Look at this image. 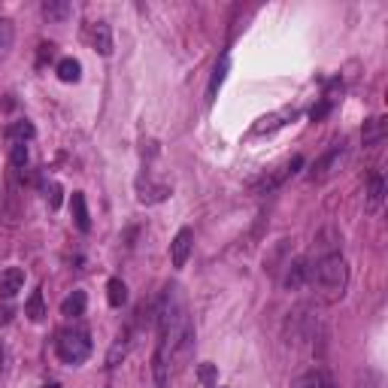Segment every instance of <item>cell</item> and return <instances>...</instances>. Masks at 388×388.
<instances>
[{
	"instance_id": "obj_1",
	"label": "cell",
	"mask_w": 388,
	"mask_h": 388,
	"mask_svg": "<svg viewBox=\"0 0 388 388\" xmlns=\"http://www.w3.org/2000/svg\"><path fill=\"white\" fill-rule=\"evenodd\" d=\"M194 346V325L188 316V303L179 294V285H167L161 306H158V346L152 358L155 388H167L170 364L182 367Z\"/></svg>"
},
{
	"instance_id": "obj_2",
	"label": "cell",
	"mask_w": 388,
	"mask_h": 388,
	"mask_svg": "<svg viewBox=\"0 0 388 388\" xmlns=\"http://www.w3.org/2000/svg\"><path fill=\"white\" fill-rule=\"evenodd\" d=\"M310 285L318 289L325 298H343L349 285V264L340 252H322L310 264Z\"/></svg>"
},
{
	"instance_id": "obj_3",
	"label": "cell",
	"mask_w": 388,
	"mask_h": 388,
	"mask_svg": "<svg viewBox=\"0 0 388 388\" xmlns=\"http://www.w3.org/2000/svg\"><path fill=\"white\" fill-rule=\"evenodd\" d=\"M55 355L67 367H79L82 361H88L91 355V337L88 330L73 328V330H61L58 340H55Z\"/></svg>"
},
{
	"instance_id": "obj_4",
	"label": "cell",
	"mask_w": 388,
	"mask_h": 388,
	"mask_svg": "<svg viewBox=\"0 0 388 388\" xmlns=\"http://www.w3.org/2000/svg\"><path fill=\"white\" fill-rule=\"evenodd\" d=\"M346 155H349V146L346 143H334L330 149L318 158V161L310 167V182H328L340 173V167L346 164Z\"/></svg>"
},
{
	"instance_id": "obj_5",
	"label": "cell",
	"mask_w": 388,
	"mask_h": 388,
	"mask_svg": "<svg viewBox=\"0 0 388 388\" xmlns=\"http://www.w3.org/2000/svg\"><path fill=\"white\" fill-rule=\"evenodd\" d=\"M191 249H194V231H191V227H179L176 237H173V243H170V258H173L176 270H182L188 264Z\"/></svg>"
},
{
	"instance_id": "obj_6",
	"label": "cell",
	"mask_w": 388,
	"mask_h": 388,
	"mask_svg": "<svg viewBox=\"0 0 388 388\" xmlns=\"http://www.w3.org/2000/svg\"><path fill=\"white\" fill-rule=\"evenodd\" d=\"M282 285L289 291H301L303 285H310V261H306V258H291L289 264H285Z\"/></svg>"
},
{
	"instance_id": "obj_7",
	"label": "cell",
	"mask_w": 388,
	"mask_h": 388,
	"mask_svg": "<svg viewBox=\"0 0 388 388\" xmlns=\"http://www.w3.org/2000/svg\"><path fill=\"white\" fill-rule=\"evenodd\" d=\"M21 289H25V270L21 267H6L0 273V294H4L6 301H13Z\"/></svg>"
},
{
	"instance_id": "obj_8",
	"label": "cell",
	"mask_w": 388,
	"mask_h": 388,
	"mask_svg": "<svg viewBox=\"0 0 388 388\" xmlns=\"http://www.w3.org/2000/svg\"><path fill=\"white\" fill-rule=\"evenodd\" d=\"M88 37H91V45H95L104 58H109V55H112V31H109L107 21H91Z\"/></svg>"
},
{
	"instance_id": "obj_9",
	"label": "cell",
	"mask_w": 388,
	"mask_h": 388,
	"mask_svg": "<svg viewBox=\"0 0 388 388\" xmlns=\"http://www.w3.org/2000/svg\"><path fill=\"white\" fill-rule=\"evenodd\" d=\"M167 194H170L167 185H155L149 179H136V200L140 203H161L167 200Z\"/></svg>"
},
{
	"instance_id": "obj_10",
	"label": "cell",
	"mask_w": 388,
	"mask_h": 388,
	"mask_svg": "<svg viewBox=\"0 0 388 388\" xmlns=\"http://www.w3.org/2000/svg\"><path fill=\"white\" fill-rule=\"evenodd\" d=\"M70 210H73V219H76V227L82 234L91 231V215H88V203H85V194L82 191H73L70 198Z\"/></svg>"
},
{
	"instance_id": "obj_11",
	"label": "cell",
	"mask_w": 388,
	"mask_h": 388,
	"mask_svg": "<svg viewBox=\"0 0 388 388\" xmlns=\"http://www.w3.org/2000/svg\"><path fill=\"white\" fill-rule=\"evenodd\" d=\"M294 116H298L294 109H282V112H276V116H264V119H261L255 128H252V136H261V134L276 131V128H282V124H285L282 119H294Z\"/></svg>"
},
{
	"instance_id": "obj_12",
	"label": "cell",
	"mask_w": 388,
	"mask_h": 388,
	"mask_svg": "<svg viewBox=\"0 0 388 388\" xmlns=\"http://www.w3.org/2000/svg\"><path fill=\"white\" fill-rule=\"evenodd\" d=\"M382 200H385V179L379 173H373L367 182V210L376 212L382 207Z\"/></svg>"
},
{
	"instance_id": "obj_13",
	"label": "cell",
	"mask_w": 388,
	"mask_h": 388,
	"mask_svg": "<svg viewBox=\"0 0 388 388\" xmlns=\"http://www.w3.org/2000/svg\"><path fill=\"white\" fill-rule=\"evenodd\" d=\"M33 134H37V131H33V124L28 119H18V122H13L6 128V140L9 143H31Z\"/></svg>"
},
{
	"instance_id": "obj_14",
	"label": "cell",
	"mask_w": 388,
	"mask_h": 388,
	"mask_svg": "<svg viewBox=\"0 0 388 388\" xmlns=\"http://www.w3.org/2000/svg\"><path fill=\"white\" fill-rule=\"evenodd\" d=\"M361 136H364V146H379L382 140H385V119H370V122H364V131H361Z\"/></svg>"
},
{
	"instance_id": "obj_15",
	"label": "cell",
	"mask_w": 388,
	"mask_h": 388,
	"mask_svg": "<svg viewBox=\"0 0 388 388\" xmlns=\"http://www.w3.org/2000/svg\"><path fill=\"white\" fill-rule=\"evenodd\" d=\"M107 301H109V306H116V310H122V306L128 303V285H124L119 276H112L107 282Z\"/></svg>"
},
{
	"instance_id": "obj_16",
	"label": "cell",
	"mask_w": 388,
	"mask_h": 388,
	"mask_svg": "<svg viewBox=\"0 0 388 388\" xmlns=\"http://www.w3.org/2000/svg\"><path fill=\"white\" fill-rule=\"evenodd\" d=\"M55 73H58L61 82H79V79H82V64L76 58H61L58 67H55Z\"/></svg>"
},
{
	"instance_id": "obj_17",
	"label": "cell",
	"mask_w": 388,
	"mask_h": 388,
	"mask_svg": "<svg viewBox=\"0 0 388 388\" xmlns=\"http://www.w3.org/2000/svg\"><path fill=\"white\" fill-rule=\"evenodd\" d=\"M85 303H88L85 291H73L70 298H64V303H61V316H67V318H79V316L85 313Z\"/></svg>"
},
{
	"instance_id": "obj_18",
	"label": "cell",
	"mask_w": 388,
	"mask_h": 388,
	"mask_svg": "<svg viewBox=\"0 0 388 388\" xmlns=\"http://www.w3.org/2000/svg\"><path fill=\"white\" fill-rule=\"evenodd\" d=\"M352 388H385V379H382V373H376L373 367H361V370H355Z\"/></svg>"
},
{
	"instance_id": "obj_19",
	"label": "cell",
	"mask_w": 388,
	"mask_h": 388,
	"mask_svg": "<svg viewBox=\"0 0 388 388\" xmlns=\"http://www.w3.org/2000/svg\"><path fill=\"white\" fill-rule=\"evenodd\" d=\"M227 67H231V61H227V55H225V58H222L219 64H215L212 79H210V88H207V100H210V104L215 100V91H219V88H222V82H225V76H227Z\"/></svg>"
},
{
	"instance_id": "obj_20",
	"label": "cell",
	"mask_w": 388,
	"mask_h": 388,
	"mask_svg": "<svg viewBox=\"0 0 388 388\" xmlns=\"http://www.w3.org/2000/svg\"><path fill=\"white\" fill-rule=\"evenodd\" d=\"M25 316L31 318V322H43L45 318V306H43V291H33L28 303H25Z\"/></svg>"
},
{
	"instance_id": "obj_21",
	"label": "cell",
	"mask_w": 388,
	"mask_h": 388,
	"mask_svg": "<svg viewBox=\"0 0 388 388\" xmlns=\"http://www.w3.org/2000/svg\"><path fill=\"white\" fill-rule=\"evenodd\" d=\"M13 43H16V28H13V21H9V18H0V58H4V55H9Z\"/></svg>"
},
{
	"instance_id": "obj_22",
	"label": "cell",
	"mask_w": 388,
	"mask_h": 388,
	"mask_svg": "<svg viewBox=\"0 0 388 388\" xmlns=\"http://www.w3.org/2000/svg\"><path fill=\"white\" fill-rule=\"evenodd\" d=\"M9 164L16 170L28 167V143H9Z\"/></svg>"
},
{
	"instance_id": "obj_23",
	"label": "cell",
	"mask_w": 388,
	"mask_h": 388,
	"mask_svg": "<svg viewBox=\"0 0 388 388\" xmlns=\"http://www.w3.org/2000/svg\"><path fill=\"white\" fill-rule=\"evenodd\" d=\"M67 13H70V4H43V16L45 18H52V21H61V18H67Z\"/></svg>"
},
{
	"instance_id": "obj_24",
	"label": "cell",
	"mask_w": 388,
	"mask_h": 388,
	"mask_svg": "<svg viewBox=\"0 0 388 388\" xmlns=\"http://www.w3.org/2000/svg\"><path fill=\"white\" fill-rule=\"evenodd\" d=\"M291 388H318V370H306V373H301L298 379H294Z\"/></svg>"
},
{
	"instance_id": "obj_25",
	"label": "cell",
	"mask_w": 388,
	"mask_h": 388,
	"mask_svg": "<svg viewBox=\"0 0 388 388\" xmlns=\"http://www.w3.org/2000/svg\"><path fill=\"white\" fill-rule=\"evenodd\" d=\"M330 109V100H325V104H318V107H313V122H318V119H325V112Z\"/></svg>"
},
{
	"instance_id": "obj_26",
	"label": "cell",
	"mask_w": 388,
	"mask_h": 388,
	"mask_svg": "<svg viewBox=\"0 0 388 388\" xmlns=\"http://www.w3.org/2000/svg\"><path fill=\"white\" fill-rule=\"evenodd\" d=\"M318 388H337V385H334V379H330V373L318 370Z\"/></svg>"
},
{
	"instance_id": "obj_27",
	"label": "cell",
	"mask_w": 388,
	"mask_h": 388,
	"mask_svg": "<svg viewBox=\"0 0 388 388\" xmlns=\"http://www.w3.org/2000/svg\"><path fill=\"white\" fill-rule=\"evenodd\" d=\"M9 318H13V310H9V306H0V322H9Z\"/></svg>"
},
{
	"instance_id": "obj_28",
	"label": "cell",
	"mask_w": 388,
	"mask_h": 388,
	"mask_svg": "<svg viewBox=\"0 0 388 388\" xmlns=\"http://www.w3.org/2000/svg\"><path fill=\"white\" fill-rule=\"evenodd\" d=\"M4 361H6V349H4V343H0V370H4Z\"/></svg>"
},
{
	"instance_id": "obj_29",
	"label": "cell",
	"mask_w": 388,
	"mask_h": 388,
	"mask_svg": "<svg viewBox=\"0 0 388 388\" xmlns=\"http://www.w3.org/2000/svg\"><path fill=\"white\" fill-rule=\"evenodd\" d=\"M45 388H58V385H45Z\"/></svg>"
}]
</instances>
